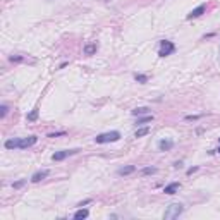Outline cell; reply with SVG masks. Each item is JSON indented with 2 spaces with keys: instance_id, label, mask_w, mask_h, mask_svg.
<instances>
[{
  "instance_id": "7c38bea8",
  "label": "cell",
  "mask_w": 220,
  "mask_h": 220,
  "mask_svg": "<svg viewBox=\"0 0 220 220\" xmlns=\"http://www.w3.org/2000/svg\"><path fill=\"white\" fill-rule=\"evenodd\" d=\"M134 170H136V167H134V165H125V167L119 168V170H117V174H119V176H129V174H133Z\"/></svg>"
},
{
  "instance_id": "5bb4252c",
  "label": "cell",
  "mask_w": 220,
  "mask_h": 220,
  "mask_svg": "<svg viewBox=\"0 0 220 220\" xmlns=\"http://www.w3.org/2000/svg\"><path fill=\"white\" fill-rule=\"evenodd\" d=\"M146 134H150V127H139V129H136V133H134V138H143V136H146Z\"/></svg>"
},
{
  "instance_id": "ffe728a7",
  "label": "cell",
  "mask_w": 220,
  "mask_h": 220,
  "mask_svg": "<svg viewBox=\"0 0 220 220\" xmlns=\"http://www.w3.org/2000/svg\"><path fill=\"white\" fill-rule=\"evenodd\" d=\"M7 112H9V107H7V105H0V117H2V119H4L5 115H7Z\"/></svg>"
},
{
  "instance_id": "3957f363",
  "label": "cell",
  "mask_w": 220,
  "mask_h": 220,
  "mask_svg": "<svg viewBox=\"0 0 220 220\" xmlns=\"http://www.w3.org/2000/svg\"><path fill=\"white\" fill-rule=\"evenodd\" d=\"M174 52H176V45H174L172 41H168V40H162V41H160V50H158L160 57H167Z\"/></svg>"
},
{
  "instance_id": "52a82bcc",
  "label": "cell",
  "mask_w": 220,
  "mask_h": 220,
  "mask_svg": "<svg viewBox=\"0 0 220 220\" xmlns=\"http://www.w3.org/2000/svg\"><path fill=\"white\" fill-rule=\"evenodd\" d=\"M48 174H50V170H38V172H35L33 176H31V182H40V181H43V179H47Z\"/></svg>"
},
{
  "instance_id": "4316f807",
  "label": "cell",
  "mask_w": 220,
  "mask_h": 220,
  "mask_svg": "<svg viewBox=\"0 0 220 220\" xmlns=\"http://www.w3.org/2000/svg\"><path fill=\"white\" fill-rule=\"evenodd\" d=\"M217 151H218V153H220V148H218V150H217Z\"/></svg>"
},
{
  "instance_id": "6da1fadb",
  "label": "cell",
  "mask_w": 220,
  "mask_h": 220,
  "mask_svg": "<svg viewBox=\"0 0 220 220\" xmlns=\"http://www.w3.org/2000/svg\"><path fill=\"white\" fill-rule=\"evenodd\" d=\"M119 139H121V133H119V131H110V133L98 134L95 138V143L105 145V143H114V141H119Z\"/></svg>"
},
{
  "instance_id": "9c48e42d",
  "label": "cell",
  "mask_w": 220,
  "mask_h": 220,
  "mask_svg": "<svg viewBox=\"0 0 220 220\" xmlns=\"http://www.w3.org/2000/svg\"><path fill=\"white\" fill-rule=\"evenodd\" d=\"M172 146H174V141H170V139H162V141L158 143L160 151H168V150H172Z\"/></svg>"
},
{
  "instance_id": "9a60e30c",
  "label": "cell",
  "mask_w": 220,
  "mask_h": 220,
  "mask_svg": "<svg viewBox=\"0 0 220 220\" xmlns=\"http://www.w3.org/2000/svg\"><path fill=\"white\" fill-rule=\"evenodd\" d=\"M148 110H150V108H146V107H139V108H134L131 114L138 117V115H145V114H148Z\"/></svg>"
},
{
  "instance_id": "484cf974",
  "label": "cell",
  "mask_w": 220,
  "mask_h": 220,
  "mask_svg": "<svg viewBox=\"0 0 220 220\" xmlns=\"http://www.w3.org/2000/svg\"><path fill=\"white\" fill-rule=\"evenodd\" d=\"M198 170V167H191V168H187V176H191L193 172H196Z\"/></svg>"
},
{
  "instance_id": "8fae6325",
  "label": "cell",
  "mask_w": 220,
  "mask_h": 220,
  "mask_svg": "<svg viewBox=\"0 0 220 220\" xmlns=\"http://www.w3.org/2000/svg\"><path fill=\"white\" fill-rule=\"evenodd\" d=\"M96 50H98V45H96V43H88V45H84V55H95Z\"/></svg>"
},
{
  "instance_id": "e0dca14e",
  "label": "cell",
  "mask_w": 220,
  "mask_h": 220,
  "mask_svg": "<svg viewBox=\"0 0 220 220\" xmlns=\"http://www.w3.org/2000/svg\"><path fill=\"white\" fill-rule=\"evenodd\" d=\"M141 174L143 176H153V174H156V168L155 167H145L141 170Z\"/></svg>"
},
{
  "instance_id": "d4e9b609",
  "label": "cell",
  "mask_w": 220,
  "mask_h": 220,
  "mask_svg": "<svg viewBox=\"0 0 220 220\" xmlns=\"http://www.w3.org/2000/svg\"><path fill=\"white\" fill-rule=\"evenodd\" d=\"M90 203H91V199H84V201L78 203V206H79V208H83V206H86V205H90Z\"/></svg>"
},
{
  "instance_id": "4fadbf2b",
  "label": "cell",
  "mask_w": 220,
  "mask_h": 220,
  "mask_svg": "<svg viewBox=\"0 0 220 220\" xmlns=\"http://www.w3.org/2000/svg\"><path fill=\"white\" fill-rule=\"evenodd\" d=\"M88 215H90V211L86 210V208H79L76 213H74V218L76 220H81V218H88Z\"/></svg>"
},
{
  "instance_id": "2e32d148",
  "label": "cell",
  "mask_w": 220,
  "mask_h": 220,
  "mask_svg": "<svg viewBox=\"0 0 220 220\" xmlns=\"http://www.w3.org/2000/svg\"><path fill=\"white\" fill-rule=\"evenodd\" d=\"M134 79L138 83H141V84H145V83H148V76H145V74H134Z\"/></svg>"
},
{
  "instance_id": "44dd1931",
  "label": "cell",
  "mask_w": 220,
  "mask_h": 220,
  "mask_svg": "<svg viewBox=\"0 0 220 220\" xmlns=\"http://www.w3.org/2000/svg\"><path fill=\"white\" fill-rule=\"evenodd\" d=\"M9 60L10 62H24V57H22V55H10Z\"/></svg>"
},
{
  "instance_id": "d6986e66",
  "label": "cell",
  "mask_w": 220,
  "mask_h": 220,
  "mask_svg": "<svg viewBox=\"0 0 220 220\" xmlns=\"http://www.w3.org/2000/svg\"><path fill=\"white\" fill-rule=\"evenodd\" d=\"M26 119H28V121H31V122H33V121H36V119H38V108H35V110H31V112L26 115Z\"/></svg>"
},
{
  "instance_id": "8992f818",
  "label": "cell",
  "mask_w": 220,
  "mask_h": 220,
  "mask_svg": "<svg viewBox=\"0 0 220 220\" xmlns=\"http://www.w3.org/2000/svg\"><path fill=\"white\" fill-rule=\"evenodd\" d=\"M205 9H206V4H201V5H198L196 9H193L187 16H186V19H194V17H199L203 12H205Z\"/></svg>"
},
{
  "instance_id": "277c9868",
  "label": "cell",
  "mask_w": 220,
  "mask_h": 220,
  "mask_svg": "<svg viewBox=\"0 0 220 220\" xmlns=\"http://www.w3.org/2000/svg\"><path fill=\"white\" fill-rule=\"evenodd\" d=\"M81 150H62V151H55L52 155V160L53 162H62V160H65L67 156L71 155H76V153H79Z\"/></svg>"
},
{
  "instance_id": "5b68a950",
  "label": "cell",
  "mask_w": 220,
  "mask_h": 220,
  "mask_svg": "<svg viewBox=\"0 0 220 220\" xmlns=\"http://www.w3.org/2000/svg\"><path fill=\"white\" fill-rule=\"evenodd\" d=\"M38 141V136H28V138L19 139V150H26V148H31L33 145H36Z\"/></svg>"
},
{
  "instance_id": "7a4b0ae2",
  "label": "cell",
  "mask_w": 220,
  "mask_h": 220,
  "mask_svg": "<svg viewBox=\"0 0 220 220\" xmlns=\"http://www.w3.org/2000/svg\"><path fill=\"white\" fill-rule=\"evenodd\" d=\"M182 211H184V206H182L181 203H172V205H168L167 210L164 211V218H165V220L177 218V217L181 215Z\"/></svg>"
},
{
  "instance_id": "ba28073f",
  "label": "cell",
  "mask_w": 220,
  "mask_h": 220,
  "mask_svg": "<svg viewBox=\"0 0 220 220\" xmlns=\"http://www.w3.org/2000/svg\"><path fill=\"white\" fill-rule=\"evenodd\" d=\"M179 187H181V184L179 182H170V184H167L164 187V193L165 194H176L177 191H179Z\"/></svg>"
},
{
  "instance_id": "cb8c5ba5",
  "label": "cell",
  "mask_w": 220,
  "mask_h": 220,
  "mask_svg": "<svg viewBox=\"0 0 220 220\" xmlns=\"http://www.w3.org/2000/svg\"><path fill=\"white\" fill-rule=\"evenodd\" d=\"M201 115H186V121H198Z\"/></svg>"
},
{
  "instance_id": "ac0fdd59",
  "label": "cell",
  "mask_w": 220,
  "mask_h": 220,
  "mask_svg": "<svg viewBox=\"0 0 220 220\" xmlns=\"http://www.w3.org/2000/svg\"><path fill=\"white\" fill-rule=\"evenodd\" d=\"M151 121H153V115H145V117H139L136 124L141 125V124H146V122H151Z\"/></svg>"
},
{
  "instance_id": "30bf717a",
  "label": "cell",
  "mask_w": 220,
  "mask_h": 220,
  "mask_svg": "<svg viewBox=\"0 0 220 220\" xmlns=\"http://www.w3.org/2000/svg\"><path fill=\"white\" fill-rule=\"evenodd\" d=\"M4 146L7 150H19V138H14V139H7L4 143Z\"/></svg>"
},
{
  "instance_id": "603a6c76",
  "label": "cell",
  "mask_w": 220,
  "mask_h": 220,
  "mask_svg": "<svg viewBox=\"0 0 220 220\" xmlns=\"http://www.w3.org/2000/svg\"><path fill=\"white\" fill-rule=\"evenodd\" d=\"M59 136H65V131H59V133H50L48 138H59Z\"/></svg>"
},
{
  "instance_id": "7402d4cb",
  "label": "cell",
  "mask_w": 220,
  "mask_h": 220,
  "mask_svg": "<svg viewBox=\"0 0 220 220\" xmlns=\"http://www.w3.org/2000/svg\"><path fill=\"white\" fill-rule=\"evenodd\" d=\"M24 184H26V179H21V181H17V182H12V187L14 189H19V187H22Z\"/></svg>"
}]
</instances>
